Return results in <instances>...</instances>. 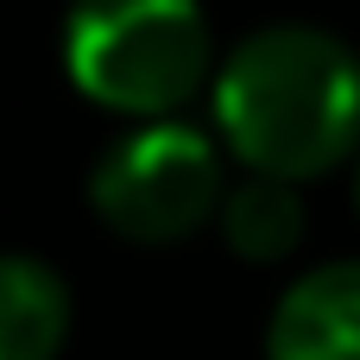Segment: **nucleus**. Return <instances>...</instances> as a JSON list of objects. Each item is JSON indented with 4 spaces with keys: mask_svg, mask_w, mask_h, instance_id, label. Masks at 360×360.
<instances>
[{
    "mask_svg": "<svg viewBox=\"0 0 360 360\" xmlns=\"http://www.w3.org/2000/svg\"><path fill=\"white\" fill-rule=\"evenodd\" d=\"M63 70L95 108L152 127L215 89L221 63L196 0H76L63 19Z\"/></svg>",
    "mask_w": 360,
    "mask_h": 360,
    "instance_id": "f03ea898",
    "label": "nucleus"
},
{
    "mask_svg": "<svg viewBox=\"0 0 360 360\" xmlns=\"http://www.w3.org/2000/svg\"><path fill=\"white\" fill-rule=\"evenodd\" d=\"M63 335L70 285L32 253H0V360H57Z\"/></svg>",
    "mask_w": 360,
    "mask_h": 360,
    "instance_id": "39448f33",
    "label": "nucleus"
},
{
    "mask_svg": "<svg viewBox=\"0 0 360 360\" xmlns=\"http://www.w3.org/2000/svg\"><path fill=\"white\" fill-rule=\"evenodd\" d=\"M221 240L240 253V259H253V266H272V259H285V253H297V240H304V196H297V184H272V177H247V184H234L228 190V202H221Z\"/></svg>",
    "mask_w": 360,
    "mask_h": 360,
    "instance_id": "423d86ee",
    "label": "nucleus"
},
{
    "mask_svg": "<svg viewBox=\"0 0 360 360\" xmlns=\"http://www.w3.org/2000/svg\"><path fill=\"white\" fill-rule=\"evenodd\" d=\"M266 360H360V259L304 272L272 304Z\"/></svg>",
    "mask_w": 360,
    "mask_h": 360,
    "instance_id": "20e7f679",
    "label": "nucleus"
},
{
    "mask_svg": "<svg viewBox=\"0 0 360 360\" xmlns=\"http://www.w3.org/2000/svg\"><path fill=\"white\" fill-rule=\"evenodd\" d=\"M354 209H360V171H354Z\"/></svg>",
    "mask_w": 360,
    "mask_h": 360,
    "instance_id": "0eeeda50",
    "label": "nucleus"
},
{
    "mask_svg": "<svg viewBox=\"0 0 360 360\" xmlns=\"http://www.w3.org/2000/svg\"><path fill=\"white\" fill-rule=\"evenodd\" d=\"M209 101L247 177L310 184L360 152V57L323 25L247 32L221 57Z\"/></svg>",
    "mask_w": 360,
    "mask_h": 360,
    "instance_id": "f257e3e1",
    "label": "nucleus"
},
{
    "mask_svg": "<svg viewBox=\"0 0 360 360\" xmlns=\"http://www.w3.org/2000/svg\"><path fill=\"white\" fill-rule=\"evenodd\" d=\"M95 215L133 247H171L221 215L228 171L209 133L184 120H152L120 133L89 171Z\"/></svg>",
    "mask_w": 360,
    "mask_h": 360,
    "instance_id": "7ed1b4c3",
    "label": "nucleus"
}]
</instances>
